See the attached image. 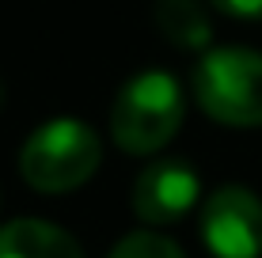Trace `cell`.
<instances>
[{"instance_id":"ba28073f","label":"cell","mask_w":262,"mask_h":258,"mask_svg":"<svg viewBox=\"0 0 262 258\" xmlns=\"http://www.w3.org/2000/svg\"><path fill=\"white\" fill-rule=\"evenodd\" d=\"M106 258H186L183 251H179L171 239L164 236H152V232H133L125 236L118 247H114Z\"/></svg>"},{"instance_id":"5b68a950","label":"cell","mask_w":262,"mask_h":258,"mask_svg":"<svg viewBox=\"0 0 262 258\" xmlns=\"http://www.w3.org/2000/svg\"><path fill=\"white\" fill-rule=\"evenodd\" d=\"M198 194H202L198 175L186 163H175V159L152 163L133 186V213L148 224H171L194 209Z\"/></svg>"},{"instance_id":"6da1fadb","label":"cell","mask_w":262,"mask_h":258,"mask_svg":"<svg viewBox=\"0 0 262 258\" xmlns=\"http://www.w3.org/2000/svg\"><path fill=\"white\" fill-rule=\"evenodd\" d=\"M183 126V91L167 73H141L118 91L111 114V133L118 148L148 156L164 148Z\"/></svg>"},{"instance_id":"7a4b0ae2","label":"cell","mask_w":262,"mask_h":258,"mask_svg":"<svg viewBox=\"0 0 262 258\" xmlns=\"http://www.w3.org/2000/svg\"><path fill=\"white\" fill-rule=\"evenodd\" d=\"M99 159H103V145H99L95 129H88L84 122L61 118L31 133L19 156V171L27 186H34V190L65 194L92 179Z\"/></svg>"},{"instance_id":"52a82bcc","label":"cell","mask_w":262,"mask_h":258,"mask_svg":"<svg viewBox=\"0 0 262 258\" xmlns=\"http://www.w3.org/2000/svg\"><path fill=\"white\" fill-rule=\"evenodd\" d=\"M156 23L167 34V42L183 50H205L209 46V15L202 12L198 0H156Z\"/></svg>"},{"instance_id":"3957f363","label":"cell","mask_w":262,"mask_h":258,"mask_svg":"<svg viewBox=\"0 0 262 258\" xmlns=\"http://www.w3.org/2000/svg\"><path fill=\"white\" fill-rule=\"evenodd\" d=\"M194 95L202 110L224 126H262V53L209 50L198 61Z\"/></svg>"},{"instance_id":"277c9868","label":"cell","mask_w":262,"mask_h":258,"mask_svg":"<svg viewBox=\"0 0 262 258\" xmlns=\"http://www.w3.org/2000/svg\"><path fill=\"white\" fill-rule=\"evenodd\" d=\"M202 239L216 258H258L262 201L243 186H221L202 209Z\"/></svg>"},{"instance_id":"9c48e42d","label":"cell","mask_w":262,"mask_h":258,"mask_svg":"<svg viewBox=\"0 0 262 258\" xmlns=\"http://www.w3.org/2000/svg\"><path fill=\"white\" fill-rule=\"evenodd\" d=\"M232 19H262V0H209Z\"/></svg>"},{"instance_id":"8992f818","label":"cell","mask_w":262,"mask_h":258,"mask_svg":"<svg viewBox=\"0 0 262 258\" xmlns=\"http://www.w3.org/2000/svg\"><path fill=\"white\" fill-rule=\"evenodd\" d=\"M0 258H84L65 228L46 220H12L0 228Z\"/></svg>"}]
</instances>
